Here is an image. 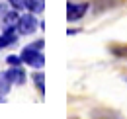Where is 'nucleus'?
Masks as SVG:
<instances>
[{
  "mask_svg": "<svg viewBox=\"0 0 127 119\" xmlns=\"http://www.w3.org/2000/svg\"><path fill=\"white\" fill-rule=\"evenodd\" d=\"M41 47H43V41H37L35 45H30L22 51V60L26 64H30L33 68H41L43 62H45V57L41 53Z\"/></svg>",
  "mask_w": 127,
  "mask_h": 119,
  "instance_id": "1",
  "label": "nucleus"
},
{
  "mask_svg": "<svg viewBox=\"0 0 127 119\" xmlns=\"http://www.w3.org/2000/svg\"><path fill=\"white\" fill-rule=\"evenodd\" d=\"M35 28H37V20H35L32 14L22 16V18H20V22H18V31H20V33H24V35L33 33Z\"/></svg>",
  "mask_w": 127,
  "mask_h": 119,
  "instance_id": "2",
  "label": "nucleus"
},
{
  "mask_svg": "<svg viewBox=\"0 0 127 119\" xmlns=\"http://www.w3.org/2000/svg\"><path fill=\"white\" fill-rule=\"evenodd\" d=\"M86 8H88L86 2H82V4H68V6H66V20H68V22L80 20L82 16L86 14Z\"/></svg>",
  "mask_w": 127,
  "mask_h": 119,
  "instance_id": "3",
  "label": "nucleus"
},
{
  "mask_svg": "<svg viewBox=\"0 0 127 119\" xmlns=\"http://www.w3.org/2000/svg\"><path fill=\"white\" fill-rule=\"evenodd\" d=\"M6 76H8V80L12 84H24L26 82V74H24V70L20 66H12L10 70H6Z\"/></svg>",
  "mask_w": 127,
  "mask_h": 119,
  "instance_id": "4",
  "label": "nucleus"
},
{
  "mask_svg": "<svg viewBox=\"0 0 127 119\" xmlns=\"http://www.w3.org/2000/svg\"><path fill=\"white\" fill-rule=\"evenodd\" d=\"M14 41H16V33H14V30H6L2 35H0V47H10Z\"/></svg>",
  "mask_w": 127,
  "mask_h": 119,
  "instance_id": "5",
  "label": "nucleus"
},
{
  "mask_svg": "<svg viewBox=\"0 0 127 119\" xmlns=\"http://www.w3.org/2000/svg\"><path fill=\"white\" fill-rule=\"evenodd\" d=\"M24 6L32 12H43L45 8V0H24Z\"/></svg>",
  "mask_w": 127,
  "mask_h": 119,
  "instance_id": "6",
  "label": "nucleus"
},
{
  "mask_svg": "<svg viewBox=\"0 0 127 119\" xmlns=\"http://www.w3.org/2000/svg\"><path fill=\"white\" fill-rule=\"evenodd\" d=\"M18 22H20V18H18V12H8V14L4 16V24H6V30H14V28H18Z\"/></svg>",
  "mask_w": 127,
  "mask_h": 119,
  "instance_id": "7",
  "label": "nucleus"
},
{
  "mask_svg": "<svg viewBox=\"0 0 127 119\" xmlns=\"http://www.w3.org/2000/svg\"><path fill=\"white\" fill-rule=\"evenodd\" d=\"M10 84H12V82L8 80V76H6V72H4V74L0 72V98L8 94V90H10Z\"/></svg>",
  "mask_w": 127,
  "mask_h": 119,
  "instance_id": "8",
  "label": "nucleus"
},
{
  "mask_svg": "<svg viewBox=\"0 0 127 119\" xmlns=\"http://www.w3.org/2000/svg\"><path fill=\"white\" fill-rule=\"evenodd\" d=\"M33 80H35V84H37V90L43 94V92H45V82H43L45 76H43V72H35V74H33Z\"/></svg>",
  "mask_w": 127,
  "mask_h": 119,
  "instance_id": "9",
  "label": "nucleus"
},
{
  "mask_svg": "<svg viewBox=\"0 0 127 119\" xmlns=\"http://www.w3.org/2000/svg\"><path fill=\"white\" fill-rule=\"evenodd\" d=\"M24 60H22V57H8V64H12V66H20Z\"/></svg>",
  "mask_w": 127,
  "mask_h": 119,
  "instance_id": "10",
  "label": "nucleus"
},
{
  "mask_svg": "<svg viewBox=\"0 0 127 119\" xmlns=\"http://www.w3.org/2000/svg\"><path fill=\"white\" fill-rule=\"evenodd\" d=\"M111 2H113V0H96V4H98L100 8H108Z\"/></svg>",
  "mask_w": 127,
  "mask_h": 119,
  "instance_id": "11",
  "label": "nucleus"
},
{
  "mask_svg": "<svg viewBox=\"0 0 127 119\" xmlns=\"http://www.w3.org/2000/svg\"><path fill=\"white\" fill-rule=\"evenodd\" d=\"M10 4H12L14 8H18V10L24 8V0H10Z\"/></svg>",
  "mask_w": 127,
  "mask_h": 119,
  "instance_id": "12",
  "label": "nucleus"
},
{
  "mask_svg": "<svg viewBox=\"0 0 127 119\" xmlns=\"http://www.w3.org/2000/svg\"><path fill=\"white\" fill-rule=\"evenodd\" d=\"M4 8H6V6H4V4H0V14H2V16H6V10H4Z\"/></svg>",
  "mask_w": 127,
  "mask_h": 119,
  "instance_id": "13",
  "label": "nucleus"
}]
</instances>
